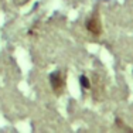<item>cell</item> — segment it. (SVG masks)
<instances>
[{
  "label": "cell",
  "mask_w": 133,
  "mask_h": 133,
  "mask_svg": "<svg viewBox=\"0 0 133 133\" xmlns=\"http://www.w3.org/2000/svg\"><path fill=\"white\" fill-rule=\"evenodd\" d=\"M50 82H51V88H52L54 92L61 94L62 91H64L65 81H64V78H62V75H61V72H59V71L52 72V74L50 75Z\"/></svg>",
  "instance_id": "6da1fadb"
},
{
  "label": "cell",
  "mask_w": 133,
  "mask_h": 133,
  "mask_svg": "<svg viewBox=\"0 0 133 133\" xmlns=\"http://www.w3.org/2000/svg\"><path fill=\"white\" fill-rule=\"evenodd\" d=\"M81 84H82V87H84V88H89V82H88V79H87L85 75H82V77H81Z\"/></svg>",
  "instance_id": "3957f363"
},
{
  "label": "cell",
  "mask_w": 133,
  "mask_h": 133,
  "mask_svg": "<svg viewBox=\"0 0 133 133\" xmlns=\"http://www.w3.org/2000/svg\"><path fill=\"white\" fill-rule=\"evenodd\" d=\"M87 30L95 37L101 34V31H102V24H101V20H99V17H98L96 13L87 20Z\"/></svg>",
  "instance_id": "7a4b0ae2"
}]
</instances>
